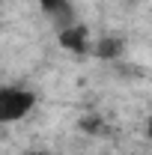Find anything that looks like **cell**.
<instances>
[{
	"label": "cell",
	"instance_id": "6da1fadb",
	"mask_svg": "<svg viewBox=\"0 0 152 155\" xmlns=\"http://www.w3.org/2000/svg\"><path fill=\"white\" fill-rule=\"evenodd\" d=\"M36 107V93L24 87H0V122H21L24 116Z\"/></svg>",
	"mask_w": 152,
	"mask_h": 155
},
{
	"label": "cell",
	"instance_id": "277c9868",
	"mask_svg": "<svg viewBox=\"0 0 152 155\" xmlns=\"http://www.w3.org/2000/svg\"><path fill=\"white\" fill-rule=\"evenodd\" d=\"M95 54H98L101 60H114V57H119V54H122V42L107 36V39H101V42L95 45Z\"/></svg>",
	"mask_w": 152,
	"mask_h": 155
},
{
	"label": "cell",
	"instance_id": "3957f363",
	"mask_svg": "<svg viewBox=\"0 0 152 155\" xmlns=\"http://www.w3.org/2000/svg\"><path fill=\"white\" fill-rule=\"evenodd\" d=\"M57 39H60V45L69 48L72 54H87L90 51V45H87V27L84 24H72V27L60 30Z\"/></svg>",
	"mask_w": 152,
	"mask_h": 155
},
{
	"label": "cell",
	"instance_id": "7a4b0ae2",
	"mask_svg": "<svg viewBox=\"0 0 152 155\" xmlns=\"http://www.w3.org/2000/svg\"><path fill=\"white\" fill-rule=\"evenodd\" d=\"M39 9H42V15L54 24V30H66V27H72L78 24V15H75V6H72V0H39Z\"/></svg>",
	"mask_w": 152,
	"mask_h": 155
},
{
	"label": "cell",
	"instance_id": "5b68a950",
	"mask_svg": "<svg viewBox=\"0 0 152 155\" xmlns=\"http://www.w3.org/2000/svg\"><path fill=\"white\" fill-rule=\"evenodd\" d=\"M27 155H48V152H27Z\"/></svg>",
	"mask_w": 152,
	"mask_h": 155
}]
</instances>
